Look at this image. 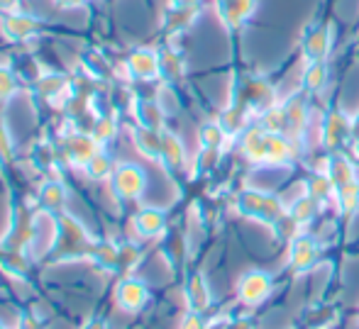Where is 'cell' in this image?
Masks as SVG:
<instances>
[{
  "mask_svg": "<svg viewBox=\"0 0 359 329\" xmlns=\"http://www.w3.org/2000/svg\"><path fill=\"white\" fill-rule=\"evenodd\" d=\"M240 205H242V212L259 217V220H264V222H279L281 217H284L281 202L276 200V197L264 195V193H252L250 190V193L242 195Z\"/></svg>",
  "mask_w": 359,
  "mask_h": 329,
  "instance_id": "cell-1",
  "label": "cell"
},
{
  "mask_svg": "<svg viewBox=\"0 0 359 329\" xmlns=\"http://www.w3.org/2000/svg\"><path fill=\"white\" fill-rule=\"evenodd\" d=\"M271 293V278L262 271H250L242 276L240 286H237V295L245 305H259L262 300H266V295Z\"/></svg>",
  "mask_w": 359,
  "mask_h": 329,
  "instance_id": "cell-2",
  "label": "cell"
},
{
  "mask_svg": "<svg viewBox=\"0 0 359 329\" xmlns=\"http://www.w3.org/2000/svg\"><path fill=\"white\" fill-rule=\"evenodd\" d=\"M113 188L120 197L133 200V197H137L144 190V174L133 164L118 166L113 171Z\"/></svg>",
  "mask_w": 359,
  "mask_h": 329,
  "instance_id": "cell-3",
  "label": "cell"
},
{
  "mask_svg": "<svg viewBox=\"0 0 359 329\" xmlns=\"http://www.w3.org/2000/svg\"><path fill=\"white\" fill-rule=\"evenodd\" d=\"M3 27V34L8 39H15V42H22V39H29L39 32V20H34L32 15H18V13H10L3 18L0 22Z\"/></svg>",
  "mask_w": 359,
  "mask_h": 329,
  "instance_id": "cell-4",
  "label": "cell"
},
{
  "mask_svg": "<svg viewBox=\"0 0 359 329\" xmlns=\"http://www.w3.org/2000/svg\"><path fill=\"white\" fill-rule=\"evenodd\" d=\"M128 69L135 78H154L159 74V54L149 49H137L128 57Z\"/></svg>",
  "mask_w": 359,
  "mask_h": 329,
  "instance_id": "cell-5",
  "label": "cell"
},
{
  "mask_svg": "<svg viewBox=\"0 0 359 329\" xmlns=\"http://www.w3.org/2000/svg\"><path fill=\"white\" fill-rule=\"evenodd\" d=\"M318 259V246L311 237H298L291 246V266L296 271H308Z\"/></svg>",
  "mask_w": 359,
  "mask_h": 329,
  "instance_id": "cell-6",
  "label": "cell"
},
{
  "mask_svg": "<svg viewBox=\"0 0 359 329\" xmlns=\"http://www.w3.org/2000/svg\"><path fill=\"white\" fill-rule=\"evenodd\" d=\"M118 300L125 310H137V307H142L147 300V288L140 281H133V278H130V281H123L118 288Z\"/></svg>",
  "mask_w": 359,
  "mask_h": 329,
  "instance_id": "cell-7",
  "label": "cell"
},
{
  "mask_svg": "<svg viewBox=\"0 0 359 329\" xmlns=\"http://www.w3.org/2000/svg\"><path fill=\"white\" fill-rule=\"evenodd\" d=\"M69 154H72L74 164L86 166L95 154H98V151H95V139L93 136H86V134H74L72 139H69Z\"/></svg>",
  "mask_w": 359,
  "mask_h": 329,
  "instance_id": "cell-8",
  "label": "cell"
},
{
  "mask_svg": "<svg viewBox=\"0 0 359 329\" xmlns=\"http://www.w3.org/2000/svg\"><path fill=\"white\" fill-rule=\"evenodd\" d=\"M135 144L144 156H161V134L159 130L140 127L135 132Z\"/></svg>",
  "mask_w": 359,
  "mask_h": 329,
  "instance_id": "cell-9",
  "label": "cell"
},
{
  "mask_svg": "<svg viewBox=\"0 0 359 329\" xmlns=\"http://www.w3.org/2000/svg\"><path fill=\"white\" fill-rule=\"evenodd\" d=\"M291 159V144L284 134H269L266 136V161L269 164H286Z\"/></svg>",
  "mask_w": 359,
  "mask_h": 329,
  "instance_id": "cell-10",
  "label": "cell"
},
{
  "mask_svg": "<svg viewBox=\"0 0 359 329\" xmlns=\"http://www.w3.org/2000/svg\"><path fill=\"white\" fill-rule=\"evenodd\" d=\"M327 176H330L332 183L340 188V186L350 183V181H355V169H352V164L345 159V156H332L330 164H327Z\"/></svg>",
  "mask_w": 359,
  "mask_h": 329,
  "instance_id": "cell-11",
  "label": "cell"
},
{
  "mask_svg": "<svg viewBox=\"0 0 359 329\" xmlns=\"http://www.w3.org/2000/svg\"><path fill=\"white\" fill-rule=\"evenodd\" d=\"M135 225H137L140 234L154 237V234H159V232L164 230V215H161L159 210H151V207H147V210H142L137 215Z\"/></svg>",
  "mask_w": 359,
  "mask_h": 329,
  "instance_id": "cell-12",
  "label": "cell"
},
{
  "mask_svg": "<svg viewBox=\"0 0 359 329\" xmlns=\"http://www.w3.org/2000/svg\"><path fill=\"white\" fill-rule=\"evenodd\" d=\"M189 302L194 307V312H201L210 305V290L205 286L203 276H194L189 281Z\"/></svg>",
  "mask_w": 359,
  "mask_h": 329,
  "instance_id": "cell-13",
  "label": "cell"
},
{
  "mask_svg": "<svg viewBox=\"0 0 359 329\" xmlns=\"http://www.w3.org/2000/svg\"><path fill=\"white\" fill-rule=\"evenodd\" d=\"M161 159L166 161V166L184 164V146L174 134H161Z\"/></svg>",
  "mask_w": 359,
  "mask_h": 329,
  "instance_id": "cell-14",
  "label": "cell"
},
{
  "mask_svg": "<svg viewBox=\"0 0 359 329\" xmlns=\"http://www.w3.org/2000/svg\"><path fill=\"white\" fill-rule=\"evenodd\" d=\"M318 210V200L311 195H301L296 202L291 205V217L298 222V225H306V222L313 220V215H316Z\"/></svg>",
  "mask_w": 359,
  "mask_h": 329,
  "instance_id": "cell-15",
  "label": "cell"
},
{
  "mask_svg": "<svg viewBox=\"0 0 359 329\" xmlns=\"http://www.w3.org/2000/svg\"><path fill=\"white\" fill-rule=\"evenodd\" d=\"M255 8V0H222V15H225L230 22H240Z\"/></svg>",
  "mask_w": 359,
  "mask_h": 329,
  "instance_id": "cell-16",
  "label": "cell"
},
{
  "mask_svg": "<svg viewBox=\"0 0 359 329\" xmlns=\"http://www.w3.org/2000/svg\"><path fill=\"white\" fill-rule=\"evenodd\" d=\"M34 88H37L39 95H44V98H52V95L62 93V90L67 88V80L59 74H42V78L34 83Z\"/></svg>",
  "mask_w": 359,
  "mask_h": 329,
  "instance_id": "cell-17",
  "label": "cell"
},
{
  "mask_svg": "<svg viewBox=\"0 0 359 329\" xmlns=\"http://www.w3.org/2000/svg\"><path fill=\"white\" fill-rule=\"evenodd\" d=\"M137 118L140 122H142V127H151V130H159L161 127V108L154 103H147V100H142V103H137Z\"/></svg>",
  "mask_w": 359,
  "mask_h": 329,
  "instance_id": "cell-18",
  "label": "cell"
},
{
  "mask_svg": "<svg viewBox=\"0 0 359 329\" xmlns=\"http://www.w3.org/2000/svg\"><path fill=\"white\" fill-rule=\"evenodd\" d=\"M337 202H340L342 212L357 210V205H359V186L355 183V181H350V183H345V186H340V188H337Z\"/></svg>",
  "mask_w": 359,
  "mask_h": 329,
  "instance_id": "cell-19",
  "label": "cell"
},
{
  "mask_svg": "<svg viewBox=\"0 0 359 329\" xmlns=\"http://www.w3.org/2000/svg\"><path fill=\"white\" fill-rule=\"evenodd\" d=\"M86 174L90 176V178L100 181V178H108L110 174H113V164H110V159L105 154H95L93 159L86 164Z\"/></svg>",
  "mask_w": 359,
  "mask_h": 329,
  "instance_id": "cell-20",
  "label": "cell"
},
{
  "mask_svg": "<svg viewBox=\"0 0 359 329\" xmlns=\"http://www.w3.org/2000/svg\"><path fill=\"white\" fill-rule=\"evenodd\" d=\"M222 141H225V127L222 125H205L203 130H201V144H203V149H220Z\"/></svg>",
  "mask_w": 359,
  "mask_h": 329,
  "instance_id": "cell-21",
  "label": "cell"
},
{
  "mask_svg": "<svg viewBox=\"0 0 359 329\" xmlns=\"http://www.w3.org/2000/svg\"><path fill=\"white\" fill-rule=\"evenodd\" d=\"M347 132H350V122H347V120H342L340 115H332V118L327 120V127H325V141L330 146H335L337 141L347 134Z\"/></svg>",
  "mask_w": 359,
  "mask_h": 329,
  "instance_id": "cell-22",
  "label": "cell"
},
{
  "mask_svg": "<svg viewBox=\"0 0 359 329\" xmlns=\"http://www.w3.org/2000/svg\"><path fill=\"white\" fill-rule=\"evenodd\" d=\"M67 200V193L59 183H47L42 188V205L49 207V210H59Z\"/></svg>",
  "mask_w": 359,
  "mask_h": 329,
  "instance_id": "cell-23",
  "label": "cell"
},
{
  "mask_svg": "<svg viewBox=\"0 0 359 329\" xmlns=\"http://www.w3.org/2000/svg\"><path fill=\"white\" fill-rule=\"evenodd\" d=\"M308 52H311L313 59H323L327 52V47H330V37L325 34V29H316V32L308 37Z\"/></svg>",
  "mask_w": 359,
  "mask_h": 329,
  "instance_id": "cell-24",
  "label": "cell"
},
{
  "mask_svg": "<svg viewBox=\"0 0 359 329\" xmlns=\"http://www.w3.org/2000/svg\"><path fill=\"white\" fill-rule=\"evenodd\" d=\"M83 64H86V71H88V74H93V76H98V78H108V76H110V64L105 62L98 52L86 54Z\"/></svg>",
  "mask_w": 359,
  "mask_h": 329,
  "instance_id": "cell-25",
  "label": "cell"
},
{
  "mask_svg": "<svg viewBox=\"0 0 359 329\" xmlns=\"http://www.w3.org/2000/svg\"><path fill=\"white\" fill-rule=\"evenodd\" d=\"M332 186L335 183L330 181V176H316V178L308 183V195L320 202V200H325L327 195H332Z\"/></svg>",
  "mask_w": 359,
  "mask_h": 329,
  "instance_id": "cell-26",
  "label": "cell"
},
{
  "mask_svg": "<svg viewBox=\"0 0 359 329\" xmlns=\"http://www.w3.org/2000/svg\"><path fill=\"white\" fill-rule=\"evenodd\" d=\"M113 134H115V122H113V118H108V115H100V118L93 122L90 136H93L95 141H108Z\"/></svg>",
  "mask_w": 359,
  "mask_h": 329,
  "instance_id": "cell-27",
  "label": "cell"
},
{
  "mask_svg": "<svg viewBox=\"0 0 359 329\" xmlns=\"http://www.w3.org/2000/svg\"><path fill=\"white\" fill-rule=\"evenodd\" d=\"M159 71L166 76V78H176L181 74V59L171 52L159 54Z\"/></svg>",
  "mask_w": 359,
  "mask_h": 329,
  "instance_id": "cell-28",
  "label": "cell"
},
{
  "mask_svg": "<svg viewBox=\"0 0 359 329\" xmlns=\"http://www.w3.org/2000/svg\"><path fill=\"white\" fill-rule=\"evenodd\" d=\"M325 76H327V71H325V66L323 64H313L311 69L306 71V85L311 90H318V88H323V83H325Z\"/></svg>",
  "mask_w": 359,
  "mask_h": 329,
  "instance_id": "cell-29",
  "label": "cell"
},
{
  "mask_svg": "<svg viewBox=\"0 0 359 329\" xmlns=\"http://www.w3.org/2000/svg\"><path fill=\"white\" fill-rule=\"evenodd\" d=\"M15 93V71L0 66V100L10 98Z\"/></svg>",
  "mask_w": 359,
  "mask_h": 329,
  "instance_id": "cell-30",
  "label": "cell"
},
{
  "mask_svg": "<svg viewBox=\"0 0 359 329\" xmlns=\"http://www.w3.org/2000/svg\"><path fill=\"white\" fill-rule=\"evenodd\" d=\"M181 329H205V325H203V320H201L198 312H191V315L184 320V325H181Z\"/></svg>",
  "mask_w": 359,
  "mask_h": 329,
  "instance_id": "cell-31",
  "label": "cell"
},
{
  "mask_svg": "<svg viewBox=\"0 0 359 329\" xmlns=\"http://www.w3.org/2000/svg\"><path fill=\"white\" fill-rule=\"evenodd\" d=\"M10 156V144H8V136H5V132L0 130V159H8Z\"/></svg>",
  "mask_w": 359,
  "mask_h": 329,
  "instance_id": "cell-32",
  "label": "cell"
},
{
  "mask_svg": "<svg viewBox=\"0 0 359 329\" xmlns=\"http://www.w3.org/2000/svg\"><path fill=\"white\" fill-rule=\"evenodd\" d=\"M62 8H81V5H86L88 0H57Z\"/></svg>",
  "mask_w": 359,
  "mask_h": 329,
  "instance_id": "cell-33",
  "label": "cell"
},
{
  "mask_svg": "<svg viewBox=\"0 0 359 329\" xmlns=\"http://www.w3.org/2000/svg\"><path fill=\"white\" fill-rule=\"evenodd\" d=\"M196 3H198V0H174L176 8H194Z\"/></svg>",
  "mask_w": 359,
  "mask_h": 329,
  "instance_id": "cell-34",
  "label": "cell"
},
{
  "mask_svg": "<svg viewBox=\"0 0 359 329\" xmlns=\"http://www.w3.org/2000/svg\"><path fill=\"white\" fill-rule=\"evenodd\" d=\"M352 132H355V136H359V118L355 120V125H352Z\"/></svg>",
  "mask_w": 359,
  "mask_h": 329,
  "instance_id": "cell-35",
  "label": "cell"
},
{
  "mask_svg": "<svg viewBox=\"0 0 359 329\" xmlns=\"http://www.w3.org/2000/svg\"><path fill=\"white\" fill-rule=\"evenodd\" d=\"M88 329H103V325H100V322H93V325H90Z\"/></svg>",
  "mask_w": 359,
  "mask_h": 329,
  "instance_id": "cell-36",
  "label": "cell"
},
{
  "mask_svg": "<svg viewBox=\"0 0 359 329\" xmlns=\"http://www.w3.org/2000/svg\"><path fill=\"white\" fill-rule=\"evenodd\" d=\"M357 154H359V139H357Z\"/></svg>",
  "mask_w": 359,
  "mask_h": 329,
  "instance_id": "cell-37",
  "label": "cell"
},
{
  "mask_svg": "<svg viewBox=\"0 0 359 329\" xmlns=\"http://www.w3.org/2000/svg\"><path fill=\"white\" fill-rule=\"evenodd\" d=\"M0 329H3V327H0Z\"/></svg>",
  "mask_w": 359,
  "mask_h": 329,
  "instance_id": "cell-38",
  "label": "cell"
}]
</instances>
